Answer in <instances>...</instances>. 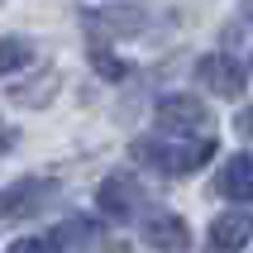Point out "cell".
<instances>
[{"label":"cell","instance_id":"4fadbf2b","mask_svg":"<svg viewBox=\"0 0 253 253\" xmlns=\"http://www.w3.org/2000/svg\"><path fill=\"white\" fill-rule=\"evenodd\" d=\"M10 253H57V249H53V239H48V234H24V239L10 244Z\"/></svg>","mask_w":253,"mask_h":253},{"label":"cell","instance_id":"9a60e30c","mask_svg":"<svg viewBox=\"0 0 253 253\" xmlns=\"http://www.w3.org/2000/svg\"><path fill=\"white\" fill-rule=\"evenodd\" d=\"M10 143H14V129H5V125H0V148H10Z\"/></svg>","mask_w":253,"mask_h":253},{"label":"cell","instance_id":"30bf717a","mask_svg":"<svg viewBox=\"0 0 253 253\" xmlns=\"http://www.w3.org/2000/svg\"><path fill=\"white\" fill-rule=\"evenodd\" d=\"M48 239H53L57 253H82V249H91V244L100 239V229L91 225V220H67V225L57 229V234H48Z\"/></svg>","mask_w":253,"mask_h":253},{"label":"cell","instance_id":"6da1fadb","mask_svg":"<svg viewBox=\"0 0 253 253\" xmlns=\"http://www.w3.org/2000/svg\"><path fill=\"white\" fill-rule=\"evenodd\" d=\"M129 153L139 158L143 168L163 172V177H186V172H196L201 163H211L215 158V139H139Z\"/></svg>","mask_w":253,"mask_h":253},{"label":"cell","instance_id":"3957f363","mask_svg":"<svg viewBox=\"0 0 253 253\" xmlns=\"http://www.w3.org/2000/svg\"><path fill=\"white\" fill-rule=\"evenodd\" d=\"M196 82L220 100H239L244 86H249V72H244L239 57H229V53H206L196 62Z\"/></svg>","mask_w":253,"mask_h":253},{"label":"cell","instance_id":"8fae6325","mask_svg":"<svg viewBox=\"0 0 253 253\" xmlns=\"http://www.w3.org/2000/svg\"><path fill=\"white\" fill-rule=\"evenodd\" d=\"M34 62V43L24 34H5L0 39V77H14V72H24Z\"/></svg>","mask_w":253,"mask_h":253},{"label":"cell","instance_id":"52a82bcc","mask_svg":"<svg viewBox=\"0 0 253 253\" xmlns=\"http://www.w3.org/2000/svg\"><path fill=\"white\" fill-rule=\"evenodd\" d=\"M139 234H143V244H148V249H158V253H186V249H191L186 220H182V215H172V211L148 215V220L139 225Z\"/></svg>","mask_w":253,"mask_h":253},{"label":"cell","instance_id":"9c48e42d","mask_svg":"<svg viewBox=\"0 0 253 253\" xmlns=\"http://www.w3.org/2000/svg\"><path fill=\"white\" fill-rule=\"evenodd\" d=\"M215 196H225V201H253V153H234L225 168H220Z\"/></svg>","mask_w":253,"mask_h":253},{"label":"cell","instance_id":"7a4b0ae2","mask_svg":"<svg viewBox=\"0 0 253 253\" xmlns=\"http://www.w3.org/2000/svg\"><path fill=\"white\" fill-rule=\"evenodd\" d=\"M211 115L196 96H163L158 100V129L168 139H206Z\"/></svg>","mask_w":253,"mask_h":253},{"label":"cell","instance_id":"7c38bea8","mask_svg":"<svg viewBox=\"0 0 253 253\" xmlns=\"http://www.w3.org/2000/svg\"><path fill=\"white\" fill-rule=\"evenodd\" d=\"M91 67L105 72V82H125V77H129V67L110 53V48H91Z\"/></svg>","mask_w":253,"mask_h":253},{"label":"cell","instance_id":"5bb4252c","mask_svg":"<svg viewBox=\"0 0 253 253\" xmlns=\"http://www.w3.org/2000/svg\"><path fill=\"white\" fill-rule=\"evenodd\" d=\"M239 134H244V139H253V105L239 115Z\"/></svg>","mask_w":253,"mask_h":253},{"label":"cell","instance_id":"5b68a950","mask_svg":"<svg viewBox=\"0 0 253 253\" xmlns=\"http://www.w3.org/2000/svg\"><path fill=\"white\" fill-rule=\"evenodd\" d=\"M57 186L48 182V177H19V182H10L5 191H0V220L5 215H34L43 211L48 201H53Z\"/></svg>","mask_w":253,"mask_h":253},{"label":"cell","instance_id":"ba28073f","mask_svg":"<svg viewBox=\"0 0 253 253\" xmlns=\"http://www.w3.org/2000/svg\"><path fill=\"white\" fill-rule=\"evenodd\" d=\"M253 244V220L239 211H229V215H215L211 220V249L215 253H239Z\"/></svg>","mask_w":253,"mask_h":253},{"label":"cell","instance_id":"8992f818","mask_svg":"<svg viewBox=\"0 0 253 253\" xmlns=\"http://www.w3.org/2000/svg\"><path fill=\"white\" fill-rule=\"evenodd\" d=\"M139 201H143V186L125 172H110L96 191V206L100 215H110V220H129V215H139Z\"/></svg>","mask_w":253,"mask_h":253},{"label":"cell","instance_id":"277c9868","mask_svg":"<svg viewBox=\"0 0 253 253\" xmlns=\"http://www.w3.org/2000/svg\"><path fill=\"white\" fill-rule=\"evenodd\" d=\"M82 24L100 29V39H129L148 24V10H139V5H91V10H82Z\"/></svg>","mask_w":253,"mask_h":253}]
</instances>
